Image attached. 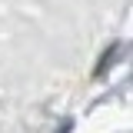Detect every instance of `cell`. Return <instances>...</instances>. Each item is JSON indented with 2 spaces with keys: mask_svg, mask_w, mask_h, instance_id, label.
Returning <instances> with one entry per match:
<instances>
[{
  "mask_svg": "<svg viewBox=\"0 0 133 133\" xmlns=\"http://www.w3.org/2000/svg\"><path fill=\"white\" fill-rule=\"evenodd\" d=\"M120 50H123V43H120V40H113V43H110V47H107V50L97 57V66H93V80H100V77H107V73H110V66H113V60L120 57Z\"/></svg>",
  "mask_w": 133,
  "mask_h": 133,
  "instance_id": "obj_1",
  "label": "cell"
}]
</instances>
